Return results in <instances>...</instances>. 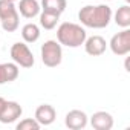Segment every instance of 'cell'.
I'll use <instances>...</instances> for the list:
<instances>
[{
	"mask_svg": "<svg viewBox=\"0 0 130 130\" xmlns=\"http://www.w3.org/2000/svg\"><path fill=\"white\" fill-rule=\"evenodd\" d=\"M5 64V74H6V81L8 83H11V81H14V80H17L19 78V74H20V71H19V66L12 61V63H3Z\"/></svg>",
	"mask_w": 130,
	"mask_h": 130,
	"instance_id": "cell-17",
	"label": "cell"
},
{
	"mask_svg": "<svg viewBox=\"0 0 130 130\" xmlns=\"http://www.w3.org/2000/svg\"><path fill=\"white\" fill-rule=\"evenodd\" d=\"M86 38H87L86 29L81 25H77V23L64 22L57 29L58 43L66 46V47H80L84 43Z\"/></svg>",
	"mask_w": 130,
	"mask_h": 130,
	"instance_id": "cell-2",
	"label": "cell"
},
{
	"mask_svg": "<svg viewBox=\"0 0 130 130\" xmlns=\"http://www.w3.org/2000/svg\"><path fill=\"white\" fill-rule=\"evenodd\" d=\"M110 51L115 54V55H127L130 52V29L128 28H124L121 32L115 34L112 38H110Z\"/></svg>",
	"mask_w": 130,
	"mask_h": 130,
	"instance_id": "cell-6",
	"label": "cell"
},
{
	"mask_svg": "<svg viewBox=\"0 0 130 130\" xmlns=\"http://www.w3.org/2000/svg\"><path fill=\"white\" fill-rule=\"evenodd\" d=\"M125 2H127V3H128V2H130V0H125Z\"/></svg>",
	"mask_w": 130,
	"mask_h": 130,
	"instance_id": "cell-23",
	"label": "cell"
},
{
	"mask_svg": "<svg viewBox=\"0 0 130 130\" xmlns=\"http://www.w3.org/2000/svg\"><path fill=\"white\" fill-rule=\"evenodd\" d=\"M90 124L95 130H110L113 127V116L109 112H95L90 116Z\"/></svg>",
	"mask_w": 130,
	"mask_h": 130,
	"instance_id": "cell-11",
	"label": "cell"
},
{
	"mask_svg": "<svg viewBox=\"0 0 130 130\" xmlns=\"http://www.w3.org/2000/svg\"><path fill=\"white\" fill-rule=\"evenodd\" d=\"M57 118V112L51 104H41L35 110V119L40 125H51Z\"/></svg>",
	"mask_w": 130,
	"mask_h": 130,
	"instance_id": "cell-10",
	"label": "cell"
},
{
	"mask_svg": "<svg viewBox=\"0 0 130 130\" xmlns=\"http://www.w3.org/2000/svg\"><path fill=\"white\" fill-rule=\"evenodd\" d=\"M125 71H127V72H130V68H128V58L125 60Z\"/></svg>",
	"mask_w": 130,
	"mask_h": 130,
	"instance_id": "cell-21",
	"label": "cell"
},
{
	"mask_svg": "<svg viewBox=\"0 0 130 130\" xmlns=\"http://www.w3.org/2000/svg\"><path fill=\"white\" fill-rule=\"evenodd\" d=\"M63 60L61 44L55 40H47L41 46V61L47 68H57Z\"/></svg>",
	"mask_w": 130,
	"mask_h": 130,
	"instance_id": "cell-4",
	"label": "cell"
},
{
	"mask_svg": "<svg viewBox=\"0 0 130 130\" xmlns=\"http://www.w3.org/2000/svg\"><path fill=\"white\" fill-rule=\"evenodd\" d=\"M5 83L8 81H6V74H5V64L2 63L0 64V84H5Z\"/></svg>",
	"mask_w": 130,
	"mask_h": 130,
	"instance_id": "cell-19",
	"label": "cell"
},
{
	"mask_svg": "<svg viewBox=\"0 0 130 130\" xmlns=\"http://www.w3.org/2000/svg\"><path fill=\"white\" fill-rule=\"evenodd\" d=\"M64 124L71 130H81L87 125V115L83 110H71L66 113L64 118Z\"/></svg>",
	"mask_w": 130,
	"mask_h": 130,
	"instance_id": "cell-9",
	"label": "cell"
},
{
	"mask_svg": "<svg viewBox=\"0 0 130 130\" xmlns=\"http://www.w3.org/2000/svg\"><path fill=\"white\" fill-rule=\"evenodd\" d=\"M115 23L119 28L130 26V6L128 5H122L121 8H118V11L115 12Z\"/></svg>",
	"mask_w": 130,
	"mask_h": 130,
	"instance_id": "cell-16",
	"label": "cell"
},
{
	"mask_svg": "<svg viewBox=\"0 0 130 130\" xmlns=\"http://www.w3.org/2000/svg\"><path fill=\"white\" fill-rule=\"evenodd\" d=\"M107 2H112V0H107Z\"/></svg>",
	"mask_w": 130,
	"mask_h": 130,
	"instance_id": "cell-24",
	"label": "cell"
},
{
	"mask_svg": "<svg viewBox=\"0 0 130 130\" xmlns=\"http://www.w3.org/2000/svg\"><path fill=\"white\" fill-rule=\"evenodd\" d=\"M40 15V26L51 31L57 26L58 20H60V14H55V12H49V11H43L38 14Z\"/></svg>",
	"mask_w": 130,
	"mask_h": 130,
	"instance_id": "cell-15",
	"label": "cell"
},
{
	"mask_svg": "<svg viewBox=\"0 0 130 130\" xmlns=\"http://www.w3.org/2000/svg\"><path fill=\"white\" fill-rule=\"evenodd\" d=\"M5 104H6V100H5V98H2V96H0V112H2V110H3V107H5Z\"/></svg>",
	"mask_w": 130,
	"mask_h": 130,
	"instance_id": "cell-20",
	"label": "cell"
},
{
	"mask_svg": "<svg viewBox=\"0 0 130 130\" xmlns=\"http://www.w3.org/2000/svg\"><path fill=\"white\" fill-rule=\"evenodd\" d=\"M9 54H11L12 61L17 64V66H20V68L29 69V68L34 66V63H35L34 55H32V52H31V49L28 47L26 43H20V41L14 43Z\"/></svg>",
	"mask_w": 130,
	"mask_h": 130,
	"instance_id": "cell-5",
	"label": "cell"
},
{
	"mask_svg": "<svg viewBox=\"0 0 130 130\" xmlns=\"http://www.w3.org/2000/svg\"><path fill=\"white\" fill-rule=\"evenodd\" d=\"M23 113L22 106L17 101H6L3 110L0 112V122L3 124H11L14 121H17Z\"/></svg>",
	"mask_w": 130,
	"mask_h": 130,
	"instance_id": "cell-8",
	"label": "cell"
},
{
	"mask_svg": "<svg viewBox=\"0 0 130 130\" xmlns=\"http://www.w3.org/2000/svg\"><path fill=\"white\" fill-rule=\"evenodd\" d=\"M68 6V0H41V9L55 12V14H63Z\"/></svg>",
	"mask_w": 130,
	"mask_h": 130,
	"instance_id": "cell-13",
	"label": "cell"
},
{
	"mask_svg": "<svg viewBox=\"0 0 130 130\" xmlns=\"http://www.w3.org/2000/svg\"><path fill=\"white\" fill-rule=\"evenodd\" d=\"M20 15L17 11V6L14 2L9 0H0V22H2V28L6 32H14L19 28Z\"/></svg>",
	"mask_w": 130,
	"mask_h": 130,
	"instance_id": "cell-3",
	"label": "cell"
},
{
	"mask_svg": "<svg viewBox=\"0 0 130 130\" xmlns=\"http://www.w3.org/2000/svg\"><path fill=\"white\" fill-rule=\"evenodd\" d=\"M22 37L25 43H35L40 38V28L35 23H26L22 28Z\"/></svg>",
	"mask_w": 130,
	"mask_h": 130,
	"instance_id": "cell-14",
	"label": "cell"
},
{
	"mask_svg": "<svg viewBox=\"0 0 130 130\" xmlns=\"http://www.w3.org/2000/svg\"><path fill=\"white\" fill-rule=\"evenodd\" d=\"M83 44H84L86 54H89L90 57H100L107 49V41L101 35H92V37L86 38Z\"/></svg>",
	"mask_w": 130,
	"mask_h": 130,
	"instance_id": "cell-7",
	"label": "cell"
},
{
	"mask_svg": "<svg viewBox=\"0 0 130 130\" xmlns=\"http://www.w3.org/2000/svg\"><path fill=\"white\" fill-rule=\"evenodd\" d=\"M41 125L35 118H26L17 124V130H38Z\"/></svg>",
	"mask_w": 130,
	"mask_h": 130,
	"instance_id": "cell-18",
	"label": "cell"
},
{
	"mask_svg": "<svg viewBox=\"0 0 130 130\" xmlns=\"http://www.w3.org/2000/svg\"><path fill=\"white\" fill-rule=\"evenodd\" d=\"M78 19L86 28L103 29L107 28L112 20V9L107 5H86L80 9Z\"/></svg>",
	"mask_w": 130,
	"mask_h": 130,
	"instance_id": "cell-1",
	"label": "cell"
},
{
	"mask_svg": "<svg viewBox=\"0 0 130 130\" xmlns=\"http://www.w3.org/2000/svg\"><path fill=\"white\" fill-rule=\"evenodd\" d=\"M40 3L37 0H19V6L17 11L20 15H23L25 19H34L40 14Z\"/></svg>",
	"mask_w": 130,
	"mask_h": 130,
	"instance_id": "cell-12",
	"label": "cell"
},
{
	"mask_svg": "<svg viewBox=\"0 0 130 130\" xmlns=\"http://www.w3.org/2000/svg\"><path fill=\"white\" fill-rule=\"evenodd\" d=\"M9 2H17V0H9Z\"/></svg>",
	"mask_w": 130,
	"mask_h": 130,
	"instance_id": "cell-22",
	"label": "cell"
}]
</instances>
